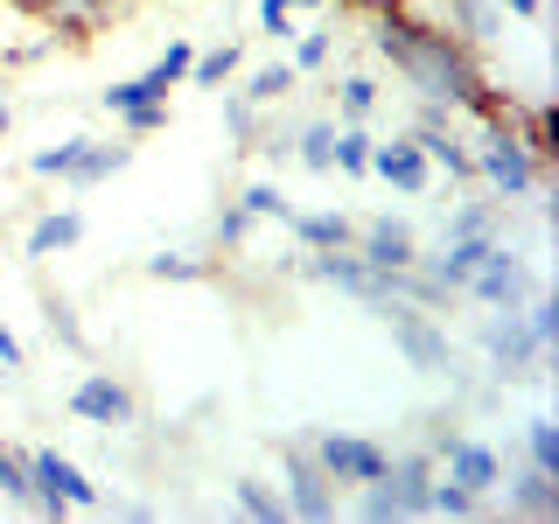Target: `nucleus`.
<instances>
[{"label": "nucleus", "mask_w": 559, "mask_h": 524, "mask_svg": "<svg viewBox=\"0 0 559 524\" xmlns=\"http://www.w3.org/2000/svg\"><path fill=\"white\" fill-rule=\"evenodd\" d=\"M524 462L532 468H546V476H559V427L546 413H532L524 419Z\"/></svg>", "instance_id": "nucleus-32"}, {"label": "nucleus", "mask_w": 559, "mask_h": 524, "mask_svg": "<svg viewBox=\"0 0 559 524\" xmlns=\"http://www.w3.org/2000/svg\"><path fill=\"white\" fill-rule=\"evenodd\" d=\"M0 497L8 503H28V454H14L0 441Z\"/></svg>", "instance_id": "nucleus-41"}, {"label": "nucleus", "mask_w": 559, "mask_h": 524, "mask_svg": "<svg viewBox=\"0 0 559 524\" xmlns=\"http://www.w3.org/2000/svg\"><path fill=\"white\" fill-rule=\"evenodd\" d=\"M329 175H349V182H364V175H371V133H364V127H336Z\"/></svg>", "instance_id": "nucleus-26"}, {"label": "nucleus", "mask_w": 559, "mask_h": 524, "mask_svg": "<svg viewBox=\"0 0 559 524\" xmlns=\"http://www.w3.org/2000/svg\"><path fill=\"white\" fill-rule=\"evenodd\" d=\"M314 8H322V0H259V28H266L273 35V43H294V14H314Z\"/></svg>", "instance_id": "nucleus-35"}, {"label": "nucleus", "mask_w": 559, "mask_h": 524, "mask_svg": "<svg viewBox=\"0 0 559 524\" xmlns=\"http://www.w3.org/2000/svg\"><path fill=\"white\" fill-rule=\"evenodd\" d=\"M140 273L147 279H175V287H197V279H217V259H203V252H147L140 259Z\"/></svg>", "instance_id": "nucleus-20"}, {"label": "nucleus", "mask_w": 559, "mask_h": 524, "mask_svg": "<svg viewBox=\"0 0 559 524\" xmlns=\"http://www.w3.org/2000/svg\"><path fill=\"white\" fill-rule=\"evenodd\" d=\"M28 511L43 517H63V511H98V483L84 476L70 454L57 448H35L28 454Z\"/></svg>", "instance_id": "nucleus-6"}, {"label": "nucleus", "mask_w": 559, "mask_h": 524, "mask_svg": "<svg viewBox=\"0 0 559 524\" xmlns=\"http://www.w3.org/2000/svg\"><path fill=\"white\" fill-rule=\"evenodd\" d=\"M127 162H133L127 140H84V154H78V162H70V175H63V189H98V182H112Z\"/></svg>", "instance_id": "nucleus-17"}, {"label": "nucleus", "mask_w": 559, "mask_h": 524, "mask_svg": "<svg viewBox=\"0 0 559 524\" xmlns=\"http://www.w3.org/2000/svg\"><path fill=\"white\" fill-rule=\"evenodd\" d=\"M168 92H162V84H154L147 78V70H140V78H112V84H105V92H98V105H105V112H133V105H162Z\"/></svg>", "instance_id": "nucleus-27"}, {"label": "nucleus", "mask_w": 559, "mask_h": 524, "mask_svg": "<svg viewBox=\"0 0 559 524\" xmlns=\"http://www.w3.org/2000/svg\"><path fill=\"white\" fill-rule=\"evenodd\" d=\"M287 231H294V252H336V245L357 238V217H343V210H294Z\"/></svg>", "instance_id": "nucleus-16"}, {"label": "nucleus", "mask_w": 559, "mask_h": 524, "mask_svg": "<svg viewBox=\"0 0 559 524\" xmlns=\"http://www.w3.org/2000/svg\"><path fill=\"white\" fill-rule=\"evenodd\" d=\"M238 203H245V217H252V224H287L294 217V203H287V189H280V182H245Z\"/></svg>", "instance_id": "nucleus-29"}, {"label": "nucleus", "mask_w": 559, "mask_h": 524, "mask_svg": "<svg viewBox=\"0 0 559 524\" xmlns=\"http://www.w3.org/2000/svg\"><path fill=\"white\" fill-rule=\"evenodd\" d=\"M384 503H392V524H406V517H427V489H433V454L427 448H406V454H392L384 462Z\"/></svg>", "instance_id": "nucleus-12"}, {"label": "nucleus", "mask_w": 559, "mask_h": 524, "mask_svg": "<svg viewBox=\"0 0 559 524\" xmlns=\"http://www.w3.org/2000/svg\"><path fill=\"white\" fill-rule=\"evenodd\" d=\"M518 314H524V329H532V336L546 343V357H552V343H559V301H552V294H532Z\"/></svg>", "instance_id": "nucleus-39"}, {"label": "nucleus", "mask_w": 559, "mask_h": 524, "mask_svg": "<svg viewBox=\"0 0 559 524\" xmlns=\"http://www.w3.org/2000/svg\"><path fill=\"white\" fill-rule=\"evenodd\" d=\"M511 127H518V140H524V147H532L538 162L552 168V154H559V133H552V105H546V98H538V105H518V98H511Z\"/></svg>", "instance_id": "nucleus-21"}, {"label": "nucleus", "mask_w": 559, "mask_h": 524, "mask_svg": "<svg viewBox=\"0 0 559 524\" xmlns=\"http://www.w3.org/2000/svg\"><path fill=\"white\" fill-rule=\"evenodd\" d=\"M497 14H518V22H538V14H546V0H497Z\"/></svg>", "instance_id": "nucleus-44"}, {"label": "nucleus", "mask_w": 559, "mask_h": 524, "mask_svg": "<svg viewBox=\"0 0 559 524\" xmlns=\"http://www.w3.org/2000/svg\"><path fill=\"white\" fill-rule=\"evenodd\" d=\"M329 49H336V28H294V70L314 78V70H329Z\"/></svg>", "instance_id": "nucleus-34"}, {"label": "nucleus", "mask_w": 559, "mask_h": 524, "mask_svg": "<svg viewBox=\"0 0 559 524\" xmlns=\"http://www.w3.org/2000/svg\"><path fill=\"white\" fill-rule=\"evenodd\" d=\"M503 503H511L518 517H559V476H546V468H532V462H518V468H503Z\"/></svg>", "instance_id": "nucleus-15"}, {"label": "nucleus", "mask_w": 559, "mask_h": 524, "mask_svg": "<svg viewBox=\"0 0 559 524\" xmlns=\"http://www.w3.org/2000/svg\"><path fill=\"white\" fill-rule=\"evenodd\" d=\"M259 127H266V119H259V105L245 98V92H224V133H231L238 147H252Z\"/></svg>", "instance_id": "nucleus-38"}, {"label": "nucleus", "mask_w": 559, "mask_h": 524, "mask_svg": "<svg viewBox=\"0 0 559 524\" xmlns=\"http://www.w3.org/2000/svg\"><path fill=\"white\" fill-rule=\"evenodd\" d=\"M441 238H503V203H497V196H468V203H454V210H448V224H441Z\"/></svg>", "instance_id": "nucleus-19"}, {"label": "nucleus", "mask_w": 559, "mask_h": 524, "mask_svg": "<svg viewBox=\"0 0 559 524\" xmlns=\"http://www.w3.org/2000/svg\"><path fill=\"white\" fill-rule=\"evenodd\" d=\"M189 57H197V43H189V35H175V43L162 49V57L147 63V78L162 84V92H175V84H189Z\"/></svg>", "instance_id": "nucleus-36"}, {"label": "nucleus", "mask_w": 559, "mask_h": 524, "mask_svg": "<svg viewBox=\"0 0 559 524\" xmlns=\"http://www.w3.org/2000/svg\"><path fill=\"white\" fill-rule=\"evenodd\" d=\"M427 454H433V468L441 476H454L468 489V497H497V483H503V454L489 448V441H476V433H433L427 441Z\"/></svg>", "instance_id": "nucleus-9"}, {"label": "nucleus", "mask_w": 559, "mask_h": 524, "mask_svg": "<svg viewBox=\"0 0 559 524\" xmlns=\"http://www.w3.org/2000/svg\"><path fill=\"white\" fill-rule=\"evenodd\" d=\"M371 175H378V182H392L399 196H427V189H433V162L419 154V140H413V133L371 140Z\"/></svg>", "instance_id": "nucleus-13"}, {"label": "nucleus", "mask_w": 559, "mask_h": 524, "mask_svg": "<svg viewBox=\"0 0 559 524\" xmlns=\"http://www.w3.org/2000/svg\"><path fill=\"white\" fill-rule=\"evenodd\" d=\"M329 147H336V119H308V127L294 133V162L314 168V175H329Z\"/></svg>", "instance_id": "nucleus-31"}, {"label": "nucleus", "mask_w": 559, "mask_h": 524, "mask_svg": "<svg viewBox=\"0 0 559 524\" xmlns=\"http://www.w3.org/2000/svg\"><path fill=\"white\" fill-rule=\"evenodd\" d=\"M308 448H314V462L329 468L336 489L371 483V476H384V462H392V448H384L378 433H357V427H322V433H308Z\"/></svg>", "instance_id": "nucleus-8"}, {"label": "nucleus", "mask_w": 559, "mask_h": 524, "mask_svg": "<svg viewBox=\"0 0 559 524\" xmlns=\"http://www.w3.org/2000/svg\"><path fill=\"white\" fill-rule=\"evenodd\" d=\"M119 127H127L133 140L162 133V127H168V98H162V105H133V112H119Z\"/></svg>", "instance_id": "nucleus-42"}, {"label": "nucleus", "mask_w": 559, "mask_h": 524, "mask_svg": "<svg viewBox=\"0 0 559 524\" xmlns=\"http://www.w3.org/2000/svg\"><path fill=\"white\" fill-rule=\"evenodd\" d=\"M294 84H301V70H294L287 57H273V63H259V70H252V78H245V84H238V92H245V98H252V105H259V112H266V105H280V98H287V92H294Z\"/></svg>", "instance_id": "nucleus-24"}, {"label": "nucleus", "mask_w": 559, "mask_h": 524, "mask_svg": "<svg viewBox=\"0 0 559 524\" xmlns=\"http://www.w3.org/2000/svg\"><path fill=\"white\" fill-rule=\"evenodd\" d=\"M22 8L57 35L63 49H84L98 28H112L119 14H127V0H22Z\"/></svg>", "instance_id": "nucleus-11"}, {"label": "nucleus", "mask_w": 559, "mask_h": 524, "mask_svg": "<svg viewBox=\"0 0 559 524\" xmlns=\"http://www.w3.org/2000/svg\"><path fill=\"white\" fill-rule=\"evenodd\" d=\"M476 343H483L489 378H497V384H511V378H538V364H546V343L524 329V314H518V308H483Z\"/></svg>", "instance_id": "nucleus-5"}, {"label": "nucleus", "mask_w": 559, "mask_h": 524, "mask_svg": "<svg viewBox=\"0 0 559 524\" xmlns=\"http://www.w3.org/2000/svg\"><path fill=\"white\" fill-rule=\"evenodd\" d=\"M538 294V273H532V259H518L511 245H489V252L476 259V273L462 279V301H476V308H524Z\"/></svg>", "instance_id": "nucleus-7"}, {"label": "nucleus", "mask_w": 559, "mask_h": 524, "mask_svg": "<svg viewBox=\"0 0 559 524\" xmlns=\"http://www.w3.org/2000/svg\"><path fill=\"white\" fill-rule=\"evenodd\" d=\"M14 133V105H0V140H8Z\"/></svg>", "instance_id": "nucleus-46"}, {"label": "nucleus", "mask_w": 559, "mask_h": 524, "mask_svg": "<svg viewBox=\"0 0 559 524\" xmlns=\"http://www.w3.org/2000/svg\"><path fill=\"white\" fill-rule=\"evenodd\" d=\"M84 140H92V133H70V140H57V147L28 154V175H43V182H63V175H70V162L84 154Z\"/></svg>", "instance_id": "nucleus-37"}, {"label": "nucleus", "mask_w": 559, "mask_h": 524, "mask_svg": "<svg viewBox=\"0 0 559 524\" xmlns=\"http://www.w3.org/2000/svg\"><path fill=\"white\" fill-rule=\"evenodd\" d=\"M43 329H49V343H63V349H70V357H84V349H92V343H84L78 308H70L63 294H43Z\"/></svg>", "instance_id": "nucleus-28"}, {"label": "nucleus", "mask_w": 559, "mask_h": 524, "mask_svg": "<svg viewBox=\"0 0 559 524\" xmlns=\"http://www.w3.org/2000/svg\"><path fill=\"white\" fill-rule=\"evenodd\" d=\"M70 245H84V210H43V217L28 224V259H57Z\"/></svg>", "instance_id": "nucleus-18"}, {"label": "nucleus", "mask_w": 559, "mask_h": 524, "mask_svg": "<svg viewBox=\"0 0 559 524\" xmlns=\"http://www.w3.org/2000/svg\"><path fill=\"white\" fill-rule=\"evenodd\" d=\"M441 8H448V28L462 35L468 49L497 43V0H441Z\"/></svg>", "instance_id": "nucleus-22"}, {"label": "nucleus", "mask_w": 559, "mask_h": 524, "mask_svg": "<svg viewBox=\"0 0 559 524\" xmlns=\"http://www.w3.org/2000/svg\"><path fill=\"white\" fill-rule=\"evenodd\" d=\"M476 147H468V168H476V182L489 189L497 203H532L538 189H546V162H538L532 147L518 140L511 112L503 119H476Z\"/></svg>", "instance_id": "nucleus-2"}, {"label": "nucleus", "mask_w": 559, "mask_h": 524, "mask_svg": "<svg viewBox=\"0 0 559 524\" xmlns=\"http://www.w3.org/2000/svg\"><path fill=\"white\" fill-rule=\"evenodd\" d=\"M280 497H287V517H301V524H329V517L343 511V489L329 483L322 462H314L308 433L280 441Z\"/></svg>", "instance_id": "nucleus-3"}, {"label": "nucleus", "mask_w": 559, "mask_h": 524, "mask_svg": "<svg viewBox=\"0 0 559 524\" xmlns=\"http://www.w3.org/2000/svg\"><path fill=\"white\" fill-rule=\"evenodd\" d=\"M349 245H357V259H371L378 273H399V266H413V259H419V231H413L406 217H364Z\"/></svg>", "instance_id": "nucleus-14"}, {"label": "nucleus", "mask_w": 559, "mask_h": 524, "mask_svg": "<svg viewBox=\"0 0 559 524\" xmlns=\"http://www.w3.org/2000/svg\"><path fill=\"white\" fill-rule=\"evenodd\" d=\"M70 413H78L84 427H98V433H119V427H133V419H140V398H133L127 378L84 371L78 384H70Z\"/></svg>", "instance_id": "nucleus-10"}, {"label": "nucleus", "mask_w": 559, "mask_h": 524, "mask_svg": "<svg viewBox=\"0 0 559 524\" xmlns=\"http://www.w3.org/2000/svg\"><path fill=\"white\" fill-rule=\"evenodd\" d=\"M378 112V78H343L336 84V127H364Z\"/></svg>", "instance_id": "nucleus-30"}, {"label": "nucleus", "mask_w": 559, "mask_h": 524, "mask_svg": "<svg viewBox=\"0 0 559 524\" xmlns=\"http://www.w3.org/2000/svg\"><path fill=\"white\" fill-rule=\"evenodd\" d=\"M231 497H238V511L252 517V524H280V517H287V497H280L266 476H238Z\"/></svg>", "instance_id": "nucleus-25"}, {"label": "nucleus", "mask_w": 559, "mask_h": 524, "mask_svg": "<svg viewBox=\"0 0 559 524\" xmlns=\"http://www.w3.org/2000/svg\"><path fill=\"white\" fill-rule=\"evenodd\" d=\"M336 8H349V14H384V8H406V0H336Z\"/></svg>", "instance_id": "nucleus-45"}, {"label": "nucleus", "mask_w": 559, "mask_h": 524, "mask_svg": "<svg viewBox=\"0 0 559 524\" xmlns=\"http://www.w3.org/2000/svg\"><path fill=\"white\" fill-rule=\"evenodd\" d=\"M238 63H245L238 43H210V49H197V57H189V84H197V92H217V84L238 78Z\"/></svg>", "instance_id": "nucleus-23"}, {"label": "nucleus", "mask_w": 559, "mask_h": 524, "mask_svg": "<svg viewBox=\"0 0 559 524\" xmlns=\"http://www.w3.org/2000/svg\"><path fill=\"white\" fill-rule=\"evenodd\" d=\"M371 49L406 78V92L448 105V112H468V119H503L511 112V98L483 78V49H468L448 22H419L413 0L371 14Z\"/></svg>", "instance_id": "nucleus-1"}, {"label": "nucleus", "mask_w": 559, "mask_h": 524, "mask_svg": "<svg viewBox=\"0 0 559 524\" xmlns=\"http://www.w3.org/2000/svg\"><path fill=\"white\" fill-rule=\"evenodd\" d=\"M210 238H217L224 252H245V238H252V217H245V203H224L217 224H210Z\"/></svg>", "instance_id": "nucleus-40"}, {"label": "nucleus", "mask_w": 559, "mask_h": 524, "mask_svg": "<svg viewBox=\"0 0 559 524\" xmlns=\"http://www.w3.org/2000/svg\"><path fill=\"white\" fill-rule=\"evenodd\" d=\"M378 322L392 329V349L406 357V371H419V378H454V343H448V322H441V314L399 301V308H384Z\"/></svg>", "instance_id": "nucleus-4"}, {"label": "nucleus", "mask_w": 559, "mask_h": 524, "mask_svg": "<svg viewBox=\"0 0 559 524\" xmlns=\"http://www.w3.org/2000/svg\"><path fill=\"white\" fill-rule=\"evenodd\" d=\"M483 511V497H468L462 483L454 476H441V468H433V489H427V517H476Z\"/></svg>", "instance_id": "nucleus-33"}, {"label": "nucleus", "mask_w": 559, "mask_h": 524, "mask_svg": "<svg viewBox=\"0 0 559 524\" xmlns=\"http://www.w3.org/2000/svg\"><path fill=\"white\" fill-rule=\"evenodd\" d=\"M14 371H28V349H22V336H14L8 322H0V378H14Z\"/></svg>", "instance_id": "nucleus-43"}]
</instances>
